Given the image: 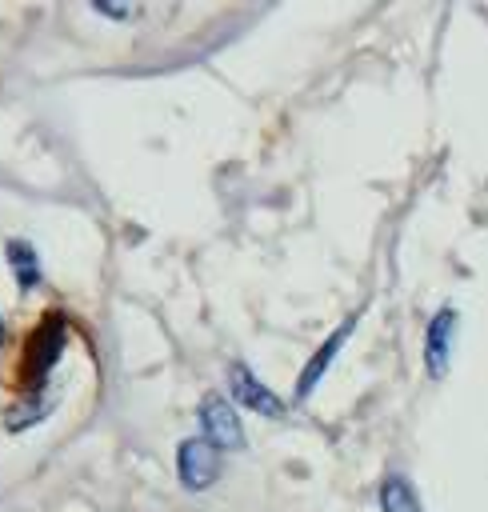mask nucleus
<instances>
[{"label":"nucleus","mask_w":488,"mask_h":512,"mask_svg":"<svg viewBox=\"0 0 488 512\" xmlns=\"http://www.w3.org/2000/svg\"><path fill=\"white\" fill-rule=\"evenodd\" d=\"M200 432L216 452H240L244 448V424L232 400H224L220 392H208L200 400Z\"/></svg>","instance_id":"f257e3e1"},{"label":"nucleus","mask_w":488,"mask_h":512,"mask_svg":"<svg viewBox=\"0 0 488 512\" xmlns=\"http://www.w3.org/2000/svg\"><path fill=\"white\" fill-rule=\"evenodd\" d=\"M456 332H460V312L456 304H440L424 328V372L432 380H444L448 376V364H452V352H456Z\"/></svg>","instance_id":"f03ea898"},{"label":"nucleus","mask_w":488,"mask_h":512,"mask_svg":"<svg viewBox=\"0 0 488 512\" xmlns=\"http://www.w3.org/2000/svg\"><path fill=\"white\" fill-rule=\"evenodd\" d=\"M228 388H232V404H240V408H248V412H260V416H268V420L288 416V404H284L248 364H232V368H228Z\"/></svg>","instance_id":"7ed1b4c3"},{"label":"nucleus","mask_w":488,"mask_h":512,"mask_svg":"<svg viewBox=\"0 0 488 512\" xmlns=\"http://www.w3.org/2000/svg\"><path fill=\"white\" fill-rule=\"evenodd\" d=\"M176 472H180V484L192 488V492H204L216 484L220 476V452L204 440V436H188L180 440L176 448Z\"/></svg>","instance_id":"20e7f679"},{"label":"nucleus","mask_w":488,"mask_h":512,"mask_svg":"<svg viewBox=\"0 0 488 512\" xmlns=\"http://www.w3.org/2000/svg\"><path fill=\"white\" fill-rule=\"evenodd\" d=\"M60 344H64V320H60V312H48V320L32 332V340H28V348H24V368H20V376L28 372V380L40 384V380L48 376V368L60 360Z\"/></svg>","instance_id":"39448f33"},{"label":"nucleus","mask_w":488,"mask_h":512,"mask_svg":"<svg viewBox=\"0 0 488 512\" xmlns=\"http://www.w3.org/2000/svg\"><path fill=\"white\" fill-rule=\"evenodd\" d=\"M356 320H360V312H352V316H348V320H344V324H340V328H336V332H332V336L312 352V360L304 364V372H300V380H296V400H308V396L316 392V384H320V380H324V372L332 368V360H336L340 344L352 336Z\"/></svg>","instance_id":"423d86ee"},{"label":"nucleus","mask_w":488,"mask_h":512,"mask_svg":"<svg viewBox=\"0 0 488 512\" xmlns=\"http://www.w3.org/2000/svg\"><path fill=\"white\" fill-rule=\"evenodd\" d=\"M376 500H380V512H424L420 492H416V488H412V480H408V476H400V472H392V476H384V480H380Z\"/></svg>","instance_id":"0eeeda50"},{"label":"nucleus","mask_w":488,"mask_h":512,"mask_svg":"<svg viewBox=\"0 0 488 512\" xmlns=\"http://www.w3.org/2000/svg\"><path fill=\"white\" fill-rule=\"evenodd\" d=\"M4 256H8V268H12L16 284H20V292H28V288L40 284V260H36V252H32L28 240H8L4 244Z\"/></svg>","instance_id":"6e6552de"},{"label":"nucleus","mask_w":488,"mask_h":512,"mask_svg":"<svg viewBox=\"0 0 488 512\" xmlns=\"http://www.w3.org/2000/svg\"><path fill=\"white\" fill-rule=\"evenodd\" d=\"M96 12L112 16V20H128V16H136V4H96Z\"/></svg>","instance_id":"1a4fd4ad"},{"label":"nucleus","mask_w":488,"mask_h":512,"mask_svg":"<svg viewBox=\"0 0 488 512\" xmlns=\"http://www.w3.org/2000/svg\"><path fill=\"white\" fill-rule=\"evenodd\" d=\"M0 344H4V316H0Z\"/></svg>","instance_id":"9d476101"}]
</instances>
